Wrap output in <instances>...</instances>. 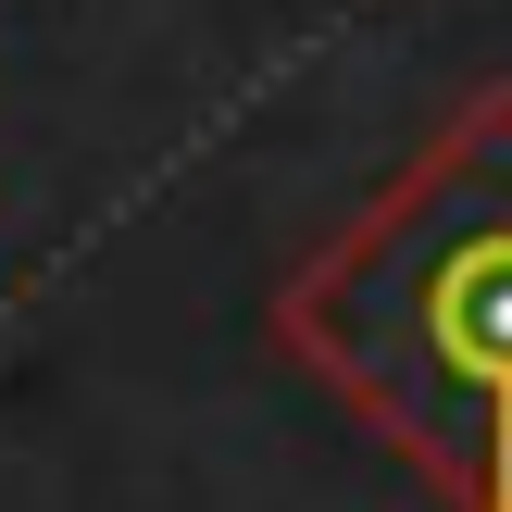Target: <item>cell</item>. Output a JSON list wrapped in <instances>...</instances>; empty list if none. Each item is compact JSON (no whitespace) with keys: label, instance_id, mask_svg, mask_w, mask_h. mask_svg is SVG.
Here are the masks:
<instances>
[{"label":"cell","instance_id":"obj_1","mask_svg":"<svg viewBox=\"0 0 512 512\" xmlns=\"http://www.w3.org/2000/svg\"><path fill=\"white\" fill-rule=\"evenodd\" d=\"M275 338L450 512H512V75L288 275Z\"/></svg>","mask_w":512,"mask_h":512}]
</instances>
